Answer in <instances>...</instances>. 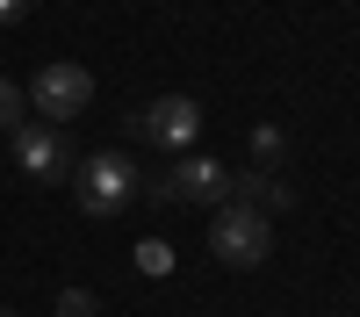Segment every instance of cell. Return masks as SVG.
<instances>
[{"mask_svg": "<svg viewBox=\"0 0 360 317\" xmlns=\"http://www.w3.org/2000/svg\"><path fill=\"white\" fill-rule=\"evenodd\" d=\"M281 152H288V137H281L274 123H259V130H252V159H259V166H274Z\"/></svg>", "mask_w": 360, "mask_h": 317, "instance_id": "obj_11", "label": "cell"}, {"mask_svg": "<svg viewBox=\"0 0 360 317\" xmlns=\"http://www.w3.org/2000/svg\"><path fill=\"white\" fill-rule=\"evenodd\" d=\"M137 130L159 137L166 152H195V137H202V101H195V94H159L152 108L137 115Z\"/></svg>", "mask_w": 360, "mask_h": 317, "instance_id": "obj_5", "label": "cell"}, {"mask_svg": "<svg viewBox=\"0 0 360 317\" xmlns=\"http://www.w3.org/2000/svg\"><path fill=\"white\" fill-rule=\"evenodd\" d=\"M137 274H173V245L166 238H144L137 245Z\"/></svg>", "mask_w": 360, "mask_h": 317, "instance_id": "obj_9", "label": "cell"}, {"mask_svg": "<svg viewBox=\"0 0 360 317\" xmlns=\"http://www.w3.org/2000/svg\"><path fill=\"white\" fill-rule=\"evenodd\" d=\"M231 202H245V209H259V216H281L295 195H288V181H281V173L252 166V173H231Z\"/></svg>", "mask_w": 360, "mask_h": 317, "instance_id": "obj_7", "label": "cell"}, {"mask_svg": "<svg viewBox=\"0 0 360 317\" xmlns=\"http://www.w3.org/2000/svg\"><path fill=\"white\" fill-rule=\"evenodd\" d=\"M58 317H101L94 288H58Z\"/></svg>", "mask_w": 360, "mask_h": 317, "instance_id": "obj_10", "label": "cell"}, {"mask_svg": "<svg viewBox=\"0 0 360 317\" xmlns=\"http://www.w3.org/2000/svg\"><path fill=\"white\" fill-rule=\"evenodd\" d=\"M217 195H231V166L224 159H202V152H188L159 181V202H217Z\"/></svg>", "mask_w": 360, "mask_h": 317, "instance_id": "obj_6", "label": "cell"}, {"mask_svg": "<svg viewBox=\"0 0 360 317\" xmlns=\"http://www.w3.org/2000/svg\"><path fill=\"white\" fill-rule=\"evenodd\" d=\"M22 94H29V108H37L44 123H72V115L94 101V72L72 65V58H58V65H44L37 79L22 86Z\"/></svg>", "mask_w": 360, "mask_h": 317, "instance_id": "obj_3", "label": "cell"}, {"mask_svg": "<svg viewBox=\"0 0 360 317\" xmlns=\"http://www.w3.org/2000/svg\"><path fill=\"white\" fill-rule=\"evenodd\" d=\"M209 252H217L224 267H266V259H274V216L245 209V202H217V216H209Z\"/></svg>", "mask_w": 360, "mask_h": 317, "instance_id": "obj_2", "label": "cell"}, {"mask_svg": "<svg viewBox=\"0 0 360 317\" xmlns=\"http://www.w3.org/2000/svg\"><path fill=\"white\" fill-rule=\"evenodd\" d=\"M0 317H15V310H0Z\"/></svg>", "mask_w": 360, "mask_h": 317, "instance_id": "obj_13", "label": "cell"}, {"mask_svg": "<svg viewBox=\"0 0 360 317\" xmlns=\"http://www.w3.org/2000/svg\"><path fill=\"white\" fill-rule=\"evenodd\" d=\"M29 15V0H0V29H8V22H22Z\"/></svg>", "mask_w": 360, "mask_h": 317, "instance_id": "obj_12", "label": "cell"}, {"mask_svg": "<svg viewBox=\"0 0 360 317\" xmlns=\"http://www.w3.org/2000/svg\"><path fill=\"white\" fill-rule=\"evenodd\" d=\"M72 195H79V216H123L130 202L144 195V173H137V159L130 152H86L79 166H72Z\"/></svg>", "mask_w": 360, "mask_h": 317, "instance_id": "obj_1", "label": "cell"}, {"mask_svg": "<svg viewBox=\"0 0 360 317\" xmlns=\"http://www.w3.org/2000/svg\"><path fill=\"white\" fill-rule=\"evenodd\" d=\"M22 123H29V94H22V86H15V79H0V130H8V137H15Z\"/></svg>", "mask_w": 360, "mask_h": 317, "instance_id": "obj_8", "label": "cell"}, {"mask_svg": "<svg viewBox=\"0 0 360 317\" xmlns=\"http://www.w3.org/2000/svg\"><path fill=\"white\" fill-rule=\"evenodd\" d=\"M8 152H15V166L29 173V181H65V173L79 166L72 144L58 137V123H22V130L8 137Z\"/></svg>", "mask_w": 360, "mask_h": 317, "instance_id": "obj_4", "label": "cell"}]
</instances>
